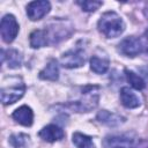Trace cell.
Returning <instances> with one entry per match:
<instances>
[{
	"label": "cell",
	"mask_w": 148,
	"mask_h": 148,
	"mask_svg": "<svg viewBox=\"0 0 148 148\" xmlns=\"http://www.w3.org/2000/svg\"><path fill=\"white\" fill-rule=\"evenodd\" d=\"M110 61L108 58H102L98 56H92L90 58V68L97 74H103L108 71Z\"/></svg>",
	"instance_id": "cell-16"
},
{
	"label": "cell",
	"mask_w": 148,
	"mask_h": 148,
	"mask_svg": "<svg viewBox=\"0 0 148 148\" xmlns=\"http://www.w3.org/2000/svg\"><path fill=\"white\" fill-rule=\"evenodd\" d=\"M43 30L46 45L58 44L59 42L68 38L73 32V25L65 20H54Z\"/></svg>",
	"instance_id": "cell-3"
},
{
	"label": "cell",
	"mask_w": 148,
	"mask_h": 148,
	"mask_svg": "<svg viewBox=\"0 0 148 148\" xmlns=\"http://www.w3.org/2000/svg\"><path fill=\"white\" fill-rule=\"evenodd\" d=\"M143 14H145V16L148 18V2L145 5V8H143Z\"/></svg>",
	"instance_id": "cell-21"
},
{
	"label": "cell",
	"mask_w": 148,
	"mask_h": 148,
	"mask_svg": "<svg viewBox=\"0 0 148 148\" xmlns=\"http://www.w3.org/2000/svg\"><path fill=\"white\" fill-rule=\"evenodd\" d=\"M119 51L126 57H135L146 51L142 40L135 36H128L119 43Z\"/></svg>",
	"instance_id": "cell-5"
},
{
	"label": "cell",
	"mask_w": 148,
	"mask_h": 148,
	"mask_svg": "<svg viewBox=\"0 0 148 148\" xmlns=\"http://www.w3.org/2000/svg\"><path fill=\"white\" fill-rule=\"evenodd\" d=\"M72 140H73V143L75 145L76 148H96L91 138L83 134V133L75 132L72 136Z\"/></svg>",
	"instance_id": "cell-17"
},
{
	"label": "cell",
	"mask_w": 148,
	"mask_h": 148,
	"mask_svg": "<svg viewBox=\"0 0 148 148\" xmlns=\"http://www.w3.org/2000/svg\"><path fill=\"white\" fill-rule=\"evenodd\" d=\"M76 3L82 8V10L84 12H95L97 10L103 2L102 1H95V0H84V1H76Z\"/></svg>",
	"instance_id": "cell-20"
},
{
	"label": "cell",
	"mask_w": 148,
	"mask_h": 148,
	"mask_svg": "<svg viewBox=\"0 0 148 148\" xmlns=\"http://www.w3.org/2000/svg\"><path fill=\"white\" fill-rule=\"evenodd\" d=\"M1 60L7 62L9 68H18L22 64V56L17 50L9 49L7 51L1 50Z\"/></svg>",
	"instance_id": "cell-13"
},
{
	"label": "cell",
	"mask_w": 148,
	"mask_h": 148,
	"mask_svg": "<svg viewBox=\"0 0 148 148\" xmlns=\"http://www.w3.org/2000/svg\"><path fill=\"white\" fill-rule=\"evenodd\" d=\"M12 117L16 123L23 126H31L34 121V112L31 108H29L28 105H22L18 109H16L13 112Z\"/></svg>",
	"instance_id": "cell-12"
},
{
	"label": "cell",
	"mask_w": 148,
	"mask_h": 148,
	"mask_svg": "<svg viewBox=\"0 0 148 148\" xmlns=\"http://www.w3.org/2000/svg\"><path fill=\"white\" fill-rule=\"evenodd\" d=\"M125 74H126L127 81L131 83V86H132L133 88L141 90V89H143V88L146 87V82H145V80H143L140 75H138V74H135L134 72L128 71V69H125Z\"/></svg>",
	"instance_id": "cell-18"
},
{
	"label": "cell",
	"mask_w": 148,
	"mask_h": 148,
	"mask_svg": "<svg viewBox=\"0 0 148 148\" xmlns=\"http://www.w3.org/2000/svg\"><path fill=\"white\" fill-rule=\"evenodd\" d=\"M145 36H146V38H147V40H148V28H147L146 31H145Z\"/></svg>",
	"instance_id": "cell-22"
},
{
	"label": "cell",
	"mask_w": 148,
	"mask_h": 148,
	"mask_svg": "<svg viewBox=\"0 0 148 148\" xmlns=\"http://www.w3.org/2000/svg\"><path fill=\"white\" fill-rule=\"evenodd\" d=\"M97 120L108 126H119L125 121V118L119 114L112 113L108 110H102L97 114Z\"/></svg>",
	"instance_id": "cell-14"
},
{
	"label": "cell",
	"mask_w": 148,
	"mask_h": 148,
	"mask_svg": "<svg viewBox=\"0 0 148 148\" xmlns=\"http://www.w3.org/2000/svg\"><path fill=\"white\" fill-rule=\"evenodd\" d=\"M134 140L130 135H112L108 136L103 145L104 148H132Z\"/></svg>",
	"instance_id": "cell-10"
},
{
	"label": "cell",
	"mask_w": 148,
	"mask_h": 148,
	"mask_svg": "<svg viewBox=\"0 0 148 148\" xmlns=\"http://www.w3.org/2000/svg\"><path fill=\"white\" fill-rule=\"evenodd\" d=\"M29 140V135L23 134V133H17V134H13L9 138V143L14 147V148H21L23 146H25L27 141Z\"/></svg>",
	"instance_id": "cell-19"
},
{
	"label": "cell",
	"mask_w": 148,
	"mask_h": 148,
	"mask_svg": "<svg viewBox=\"0 0 148 148\" xmlns=\"http://www.w3.org/2000/svg\"><path fill=\"white\" fill-rule=\"evenodd\" d=\"M97 28L106 38H114L124 32L125 23L116 12H106L98 20Z\"/></svg>",
	"instance_id": "cell-2"
},
{
	"label": "cell",
	"mask_w": 148,
	"mask_h": 148,
	"mask_svg": "<svg viewBox=\"0 0 148 148\" xmlns=\"http://www.w3.org/2000/svg\"><path fill=\"white\" fill-rule=\"evenodd\" d=\"M99 99V87L98 86H87L81 89L80 97L75 101L68 102L66 108L74 112H89L94 110Z\"/></svg>",
	"instance_id": "cell-1"
},
{
	"label": "cell",
	"mask_w": 148,
	"mask_h": 148,
	"mask_svg": "<svg viewBox=\"0 0 148 148\" xmlns=\"http://www.w3.org/2000/svg\"><path fill=\"white\" fill-rule=\"evenodd\" d=\"M39 79L42 80H49V81H57L59 77V68L58 62L54 59H51L47 65L39 72L38 74Z\"/></svg>",
	"instance_id": "cell-15"
},
{
	"label": "cell",
	"mask_w": 148,
	"mask_h": 148,
	"mask_svg": "<svg viewBox=\"0 0 148 148\" xmlns=\"http://www.w3.org/2000/svg\"><path fill=\"white\" fill-rule=\"evenodd\" d=\"M51 9V3L46 0L31 1L27 5V15L31 21H38L43 18Z\"/></svg>",
	"instance_id": "cell-8"
},
{
	"label": "cell",
	"mask_w": 148,
	"mask_h": 148,
	"mask_svg": "<svg viewBox=\"0 0 148 148\" xmlns=\"http://www.w3.org/2000/svg\"><path fill=\"white\" fill-rule=\"evenodd\" d=\"M39 138L43 139L44 141H47V142H56V141H59L61 140L64 136H65V132L62 131L61 127L57 126V125H53V124H50L45 127H43L39 133H38Z\"/></svg>",
	"instance_id": "cell-9"
},
{
	"label": "cell",
	"mask_w": 148,
	"mask_h": 148,
	"mask_svg": "<svg viewBox=\"0 0 148 148\" xmlns=\"http://www.w3.org/2000/svg\"><path fill=\"white\" fill-rule=\"evenodd\" d=\"M86 61L84 51L82 47L76 46L65 52L60 58V64L65 68H77L81 67Z\"/></svg>",
	"instance_id": "cell-7"
},
{
	"label": "cell",
	"mask_w": 148,
	"mask_h": 148,
	"mask_svg": "<svg viewBox=\"0 0 148 148\" xmlns=\"http://www.w3.org/2000/svg\"><path fill=\"white\" fill-rule=\"evenodd\" d=\"M18 32V23L14 15L6 14L1 18L0 24V34L2 37V40L6 43H12Z\"/></svg>",
	"instance_id": "cell-6"
},
{
	"label": "cell",
	"mask_w": 148,
	"mask_h": 148,
	"mask_svg": "<svg viewBox=\"0 0 148 148\" xmlns=\"http://www.w3.org/2000/svg\"><path fill=\"white\" fill-rule=\"evenodd\" d=\"M120 101L121 104L127 109H135L141 105L140 97L128 87H123L120 89Z\"/></svg>",
	"instance_id": "cell-11"
},
{
	"label": "cell",
	"mask_w": 148,
	"mask_h": 148,
	"mask_svg": "<svg viewBox=\"0 0 148 148\" xmlns=\"http://www.w3.org/2000/svg\"><path fill=\"white\" fill-rule=\"evenodd\" d=\"M10 84L2 86L0 90L1 102L3 105L13 104L17 102L25 92V84L20 77H9Z\"/></svg>",
	"instance_id": "cell-4"
}]
</instances>
